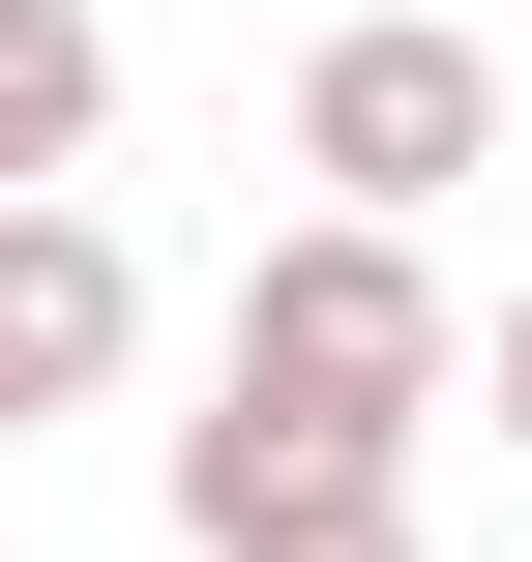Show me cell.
Returning a JSON list of instances; mask_svg holds the SVG:
<instances>
[{
    "mask_svg": "<svg viewBox=\"0 0 532 562\" xmlns=\"http://www.w3.org/2000/svg\"><path fill=\"white\" fill-rule=\"evenodd\" d=\"M385 562H415V533H385Z\"/></svg>",
    "mask_w": 532,
    "mask_h": 562,
    "instance_id": "cell-6",
    "label": "cell"
},
{
    "mask_svg": "<svg viewBox=\"0 0 532 562\" xmlns=\"http://www.w3.org/2000/svg\"><path fill=\"white\" fill-rule=\"evenodd\" d=\"M148 356V267H118V207H0V415H89Z\"/></svg>",
    "mask_w": 532,
    "mask_h": 562,
    "instance_id": "cell-3",
    "label": "cell"
},
{
    "mask_svg": "<svg viewBox=\"0 0 532 562\" xmlns=\"http://www.w3.org/2000/svg\"><path fill=\"white\" fill-rule=\"evenodd\" d=\"M89 119H118V30H89V0H0V207H59Z\"/></svg>",
    "mask_w": 532,
    "mask_h": 562,
    "instance_id": "cell-4",
    "label": "cell"
},
{
    "mask_svg": "<svg viewBox=\"0 0 532 562\" xmlns=\"http://www.w3.org/2000/svg\"><path fill=\"white\" fill-rule=\"evenodd\" d=\"M0 445H30V415H0Z\"/></svg>",
    "mask_w": 532,
    "mask_h": 562,
    "instance_id": "cell-5",
    "label": "cell"
},
{
    "mask_svg": "<svg viewBox=\"0 0 532 562\" xmlns=\"http://www.w3.org/2000/svg\"><path fill=\"white\" fill-rule=\"evenodd\" d=\"M207 415H326V445H415V415H444V267L296 207V237L237 267V356H207Z\"/></svg>",
    "mask_w": 532,
    "mask_h": 562,
    "instance_id": "cell-1",
    "label": "cell"
},
{
    "mask_svg": "<svg viewBox=\"0 0 532 562\" xmlns=\"http://www.w3.org/2000/svg\"><path fill=\"white\" fill-rule=\"evenodd\" d=\"M296 178H326V237H415L444 178H503V59H474V30H415V0H385V30H326V59H296Z\"/></svg>",
    "mask_w": 532,
    "mask_h": 562,
    "instance_id": "cell-2",
    "label": "cell"
}]
</instances>
